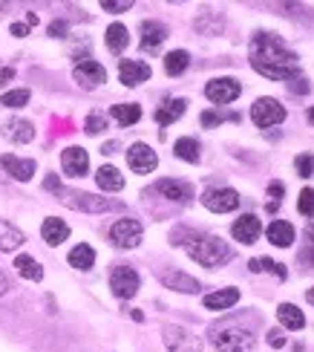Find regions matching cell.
<instances>
[{"mask_svg": "<svg viewBox=\"0 0 314 352\" xmlns=\"http://www.w3.org/2000/svg\"><path fill=\"white\" fill-rule=\"evenodd\" d=\"M35 23H38V14L29 12V14H26V26H35Z\"/></svg>", "mask_w": 314, "mask_h": 352, "instance_id": "cell-52", "label": "cell"}, {"mask_svg": "<svg viewBox=\"0 0 314 352\" xmlns=\"http://www.w3.org/2000/svg\"><path fill=\"white\" fill-rule=\"evenodd\" d=\"M127 165L133 173H153L159 165V156L150 144L136 142V144H130V151H127Z\"/></svg>", "mask_w": 314, "mask_h": 352, "instance_id": "cell-10", "label": "cell"}, {"mask_svg": "<svg viewBox=\"0 0 314 352\" xmlns=\"http://www.w3.org/2000/svg\"><path fill=\"white\" fill-rule=\"evenodd\" d=\"M3 136L14 144H26V142L35 139V124L26 122V119H12L3 124Z\"/></svg>", "mask_w": 314, "mask_h": 352, "instance_id": "cell-20", "label": "cell"}, {"mask_svg": "<svg viewBox=\"0 0 314 352\" xmlns=\"http://www.w3.org/2000/svg\"><path fill=\"white\" fill-rule=\"evenodd\" d=\"M188 110V101L185 98H173V101H164V104L156 110V122L161 124V127H168V124H173L176 119H182V113Z\"/></svg>", "mask_w": 314, "mask_h": 352, "instance_id": "cell-25", "label": "cell"}, {"mask_svg": "<svg viewBox=\"0 0 314 352\" xmlns=\"http://www.w3.org/2000/svg\"><path fill=\"white\" fill-rule=\"evenodd\" d=\"M211 344L219 352H251L254 344H257V335L251 329L234 327V324H222L211 329Z\"/></svg>", "mask_w": 314, "mask_h": 352, "instance_id": "cell-3", "label": "cell"}, {"mask_svg": "<svg viewBox=\"0 0 314 352\" xmlns=\"http://www.w3.org/2000/svg\"><path fill=\"white\" fill-rule=\"evenodd\" d=\"M72 78H76L78 87H84V90H96V87H101L107 81V69H104L98 61H81V64H76V69H72Z\"/></svg>", "mask_w": 314, "mask_h": 352, "instance_id": "cell-12", "label": "cell"}, {"mask_svg": "<svg viewBox=\"0 0 314 352\" xmlns=\"http://www.w3.org/2000/svg\"><path fill=\"white\" fill-rule=\"evenodd\" d=\"M251 67L265 78L286 81V84L294 76H300L297 55L277 35H268V32H257L251 38Z\"/></svg>", "mask_w": 314, "mask_h": 352, "instance_id": "cell-1", "label": "cell"}, {"mask_svg": "<svg viewBox=\"0 0 314 352\" xmlns=\"http://www.w3.org/2000/svg\"><path fill=\"white\" fill-rule=\"evenodd\" d=\"M130 6H133V0H101V9L104 12H115V14L118 12H127Z\"/></svg>", "mask_w": 314, "mask_h": 352, "instance_id": "cell-41", "label": "cell"}, {"mask_svg": "<svg viewBox=\"0 0 314 352\" xmlns=\"http://www.w3.org/2000/svg\"><path fill=\"white\" fill-rule=\"evenodd\" d=\"M14 269H18V274L23 277V280H32V283H38L41 277H43V266H41L35 257H29V254H18V257H14Z\"/></svg>", "mask_w": 314, "mask_h": 352, "instance_id": "cell-28", "label": "cell"}, {"mask_svg": "<svg viewBox=\"0 0 314 352\" xmlns=\"http://www.w3.org/2000/svg\"><path fill=\"white\" fill-rule=\"evenodd\" d=\"M139 286H142L139 272L133 269V266H115V269H113V274H110V289H113L115 298H122V300L136 298Z\"/></svg>", "mask_w": 314, "mask_h": 352, "instance_id": "cell-8", "label": "cell"}, {"mask_svg": "<svg viewBox=\"0 0 314 352\" xmlns=\"http://www.w3.org/2000/svg\"><path fill=\"white\" fill-rule=\"evenodd\" d=\"M43 185H47V190H58V188H61V182H58V176H47V182H43Z\"/></svg>", "mask_w": 314, "mask_h": 352, "instance_id": "cell-49", "label": "cell"}, {"mask_svg": "<svg viewBox=\"0 0 314 352\" xmlns=\"http://www.w3.org/2000/svg\"><path fill=\"white\" fill-rule=\"evenodd\" d=\"M96 182H98L101 190H122L124 188V176H122V170L113 168V165H101L96 170Z\"/></svg>", "mask_w": 314, "mask_h": 352, "instance_id": "cell-26", "label": "cell"}, {"mask_svg": "<svg viewBox=\"0 0 314 352\" xmlns=\"http://www.w3.org/2000/svg\"><path fill=\"white\" fill-rule=\"evenodd\" d=\"M9 32H12L14 38H26V35H29V26H26V23H12Z\"/></svg>", "mask_w": 314, "mask_h": 352, "instance_id": "cell-45", "label": "cell"}, {"mask_svg": "<svg viewBox=\"0 0 314 352\" xmlns=\"http://www.w3.org/2000/svg\"><path fill=\"white\" fill-rule=\"evenodd\" d=\"M67 32H69L67 21H52V23H49V35H52V38H67Z\"/></svg>", "mask_w": 314, "mask_h": 352, "instance_id": "cell-43", "label": "cell"}, {"mask_svg": "<svg viewBox=\"0 0 314 352\" xmlns=\"http://www.w3.org/2000/svg\"><path fill=\"white\" fill-rule=\"evenodd\" d=\"M173 153L182 159V162H190V165H197L199 162V142L197 139H190V136H182V139H176L173 144Z\"/></svg>", "mask_w": 314, "mask_h": 352, "instance_id": "cell-31", "label": "cell"}, {"mask_svg": "<svg viewBox=\"0 0 314 352\" xmlns=\"http://www.w3.org/2000/svg\"><path fill=\"white\" fill-rule=\"evenodd\" d=\"M297 208H300V214H306V217H314V188H303L300 190Z\"/></svg>", "mask_w": 314, "mask_h": 352, "instance_id": "cell-39", "label": "cell"}, {"mask_svg": "<svg viewBox=\"0 0 314 352\" xmlns=\"http://www.w3.org/2000/svg\"><path fill=\"white\" fill-rule=\"evenodd\" d=\"M150 76H153V69H150V64H144V61H130L127 58V61L118 64V78H122L124 87H139Z\"/></svg>", "mask_w": 314, "mask_h": 352, "instance_id": "cell-14", "label": "cell"}, {"mask_svg": "<svg viewBox=\"0 0 314 352\" xmlns=\"http://www.w3.org/2000/svg\"><path fill=\"white\" fill-rule=\"evenodd\" d=\"M202 205L214 214H228V211H236L239 194L234 188H208L202 194Z\"/></svg>", "mask_w": 314, "mask_h": 352, "instance_id": "cell-9", "label": "cell"}, {"mask_svg": "<svg viewBox=\"0 0 314 352\" xmlns=\"http://www.w3.org/2000/svg\"><path fill=\"white\" fill-rule=\"evenodd\" d=\"M115 151H118V142H107V144L101 148V153H107V156H110V153H115Z\"/></svg>", "mask_w": 314, "mask_h": 352, "instance_id": "cell-51", "label": "cell"}, {"mask_svg": "<svg viewBox=\"0 0 314 352\" xmlns=\"http://www.w3.org/2000/svg\"><path fill=\"white\" fill-rule=\"evenodd\" d=\"M188 67H190V55L185 50H173L164 55V72H168V76H182Z\"/></svg>", "mask_w": 314, "mask_h": 352, "instance_id": "cell-33", "label": "cell"}, {"mask_svg": "<svg viewBox=\"0 0 314 352\" xmlns=\"http://www.w3.org/2000/svg\"><path fill=\"white\" fill-rule=\"evenodd\" d=\"M188 254L199 263V266L208 269H216V266H225V263L234 257V248L222 240V237H193L188 245Z\"/></svg>", "mask_w": 314, "mask_h": 352, "instance_id": "cell-2", "label": "cell"}, {"mask_svg": "<svg viewBox=\"0 0 314 352\" xmlns=\"http://www.w3.org/2000/svg\"><path fill=\"white\" fill-rule=\"evenodd\" d=\"M0 165H3L6 173L18 182H29L35 176V159H18V156L6 153V156H0Z\"/></svg>", "mask_w": 314, "mask_h": 352, "instance_id": "cell-16", "label": "cell"}, {"mask_svg": "<svg viewBox=\"0 0 314 352\" xmlns=\"http://www.w3.org/2000/svg\"><path fill=\"white\" fill-rule=\"evenodd\" d=\"M104 41H107L110 52H124L127 43H130V32L124 23H110L107 26V35H104Z\"/></svg>", "mask_w": 314, "mask_h": 352, "instance_id": "cell-30", "label": "cell"}, {"mask_svg": "<svg viewBox=\"0 0 314 352\" xmlns=\"http://www.w3.org/2000/svg\"><path fill=\"white\" fill-rule=\"evenodd\" d=\"M251 119L257 127H274L280 122H286V107L277 98H257L251 104Z\"/></svg>", "mask_w": 314, "mask_h": 352, "instance_id": "cell-6", "label": "cell"}, {"mask_svg": "<svg viewBox=\"0 0 314 352\" xmlns=\"http://www.w3.org/2000/svg\"><path fill=\"white\" fill-rule=\"evenodd\" d=\"M248 269L257 274V272H274L277 277H286V269L280 266V263H274V260H268V257H254L251 263H248Z\"/></svg>", "mask_w": 314, "mask_h": 352, "instance_id": "cell-35", "label": "cell"}, {"mask_svg": "<svg viewBox=\"0 0 314 352\" xmlns=\"http://www.w3.org/2000/svg\"><path fill=\"white\" fill-rule=\"evenodd\" d=\"M277 318H280V324L286 327V329H291V332H297V329H303V327H306V315L297 309L294 303H280Z\"/></svg>", "mask_w": 314, "mask_h": 352, "instance_id": "cell-27", "label": "cell"}, {"mask_svg": "<svg viewBox=\"0 0 314 352\" xmlns=\"http://www.w3.org/2000/svg\"><path fill=\"white\" fill-rule=\"evenodd\" d=\"M306 298H309V303H311V306H314V286H311V289H309V292H306Z\"/></svg>", "mask_w": 314, "mask_h": 352, "instance_id": "cell-53", "label": "cell"}, {"mask_svg": "<svg viewBox=\"0 0 314 352\" xmlns=\"http://www.w3.org/2000/svg\"><path fill=\"white\" fill-rule=\"evenodd\" d=\"M239 93H243V84L236 78H214L205 87V96L211 98L214 104H231V101L239 98Z\"/></svg>", "mask_w": 314, "mask_h": 352, "instance_id": "cell-11", "label": "cell"}, {"mask_svg": "<svg viewBox=\"0 0 314 352\" xmlns=\"http://www.w3.org/2000/svg\"><path fill=\"white\" fill-rule=\"evenodd\" d=\"M303 260H309V263H311V266H314V240L309 243V248H306V252H303Z\"/></svg>", "mask_w": 314, "mask_h": 352, "instance_id": "cell-50", "label": "cell"}, {"mask_svg": "<svg viewBox=\"0 0 314 352\" xmlns=\"http://www.w3.org/2000/svg\"><path fill=\"white\" fill-rule=\"evenodd\" d=\"M161 335H164V346H168V352H202V341L185 327L168 324L161 329Z\"/></svg>", "mask_w": 314, "mask_h": 352, "instance_id": "cell-5", "label": "cell"}, {"mask_svg": "<svg viewBox=\"0 0 314 352\" xmlns=\"http://www.w3.org/2000/svg\"><path fill=\"white\" fill-rule=\"evenodd\" d=\"M294 168H297V173H300L303 179H309V176L314 173V156L311 153H300L294 159Z\"/></svg>", "mask_w": 314, "mask_h": 352, "instance_id": "cell-40", "label": "cell"}, {"mask_svg": "<svg viewBox=\"0 0 314 352\" xmlns=\"http://www.w3.org/2000/svg\"><path fill=\"white\" fill-rule=\"evenodd\" d=\"M26 243L23 231L18 226L6 223V219H0V252H14V248H21Z\"/></svg>", "mask_w": 314, "mask_h": 352, "instance_id": "cell-24", "label": "cell"}, {"mask_svg": "<svg viewBox=\"0 0 314 352\" xmlns=\"http://www.w3.org/2000/svg\"><path fill=\"white\" fill-rule=\"evenodd\" d=\"M311 231H314V217L309 219V234H311Z\"/></svg>", "mask_w": 314, "mask_h": 352, "instance_id": "cell-54", "label": "cell"}, {"mask_svg": "<svg viewBox=\"0 0 314 352\" xmlns=\"http://www.w3.org/2000/svg\"><path fill=\"white\" fill-rule=\"evenodd\" d=\"M84 130L89 136H96V133H101V130H107V119H104L101 113H89L87 122H84Z\"/></svg>", "mask_w": 314, "mask_h": 352, "instance_id": "cell-38", "label": "cell"}, {"mask_svg": "<svg viewBox=\"0 0 314 352\" xmlns=\"http://www.w3.org/2000/svg\"><path fill=\"white\" fill-rule=\"evenodd\" d=\"M159 280L173 292H182V295H197V292L202 289L197 277H190L185 272H176V269L173 272H159Z\"/></svg>", "mask_w": 314, "mask_h": 352, "instance_id": "cell-15", "label": "cell"}, {"mask_svg": "<svg viewBox=\"0 0 314 352\" xmlns=\"http://www.w3.org/2000/svg\"><path fill=\"white\" fill-rule=\"evenodd\" d=\"M0 104L3 107H23V104H29V90H9V93H3V98H0Z\"/></svg>", "mask_w": 314, "mask_h": 352, "instance_id": "cell-36", "label": "cell"}, {"mask_svg": "<svg viewBox=\"0 0 314 352\" xmlns=\"http://www.w3.org/2000/svg\"><path fill=\"white\" fill-rule=\"evenodd\" d=\"M156 190H159L161 197L173 199V202H190L193 199L190 182H182V179H159L156 182Z\"/></svg>", "mask_w": 314, "mask_h": 352, "instance_id": "cell-18", "label": "cell"}, {"mask_svg": "<svg viewBox=\"0 0 314 352\" xmlns=\"http://www.w3.org/2000/svg\"><path fill=\"white\" fill-rule=\"evenodd\" d=\"M268 344H271L274 349H280L282 344H286V338H282V332H280V329H271V332H268Z\"/></svg>", "mask_w": 314, "mask_h": 352, "instance_id": "cell-44", "label": "cell"}, {"mask_svg": "<svg viewBox=\"0 0 314 352\" xmlns=\"http://www.w3.org/2000/svg\"><path fill=\"white\" fill-rule=\"evenodd\" d=\"M289 90H291V93H297V96H303V93H309V90H311V84L306 81V76L300 72V76H294V78L289 81Z\"/></svg>", "mask_w": 314, "mask_h": 352, "instance_id": "cell-42", "label": "cell"}, {"mask_svg": "<svg viewBox=\"0 0 314 352\" xmlns=\"http://www.w3.org/2000/svg\"><path fill=\"white\" fill-rule=\"evenodd\" d=\"M6 292H9V277L3 274V269H0V298H3Z\"/></svg>", "mask_w": 314, "mask_h": 352, "instance_id": "cell-48", "label": "cell"}, {"mask_svg": "<svg viewBox=\"0 0 314 352\" xmlns=\"http://www.w3.org/2000/svg\"><path fill=\"white\" fill-rule=\"evenodd\" d=\"M41 237L47 240L49 245H61L69 237V226L64 223V219H58V217H47L43 219V226H41Z\"/></svg>", "mask_w": 314, "mask_h": 352, "instance_id": "cell-22", "label": "cell"}, {"mask_svg": "<svg viewBox=\"0 0 314 352\" xmlns=\"http://www.w3.org/2000/svg\"><path fill=\"white\" fill-rule=\"evenodd\" d=\"M268 243L271 245H277V248H289L291 243H294V237H297V231H294V226L291 223H286V219H274L271 226H268Z\"/></svg>", "mask_w": 314, "mask_h": 352, "instance_id": "cell-21", "label": "cell"}, {"mask_svg": "<svg viewBox=\"0 0 314 352\" xmlns=\"http://www.w3.org/2000/svg\"><path fill=\"white\" fill-rule=\"evenodd\" d=\"M69 266H72V269H81V272L93 269V266H96V248L87 245V243L76 245V248L69 252Z\"/></svg>", "mask_w": 314, "mask_h": 352, "instance_id": "cell-29", "label": "cell"}, {"mask_svg": "<svg viewBox=\"0 0 314 352\" xmlns=\"http://www.w3.org/2000/svg\"><path fill=\"white\" fill-rule=\"evenodd\" d=\"M225 119L239 122V116H236V113H214V110H205V113H202V124H205V127H216V124H222Z\"/></svg>", "mask_w": 314, "mask_h": 352, "instance_id": "cell-37", "label": "cell"}, {"mask_svg": "<svg viewBox=\"0 0 314 352\" xmlns=\"http://www.w3.org/2000/svg\"><path fill=\"white\" fill-rule=\"evenodd\" d=\"M282 190H286V188H282L280 182H271V185H268V194H271V197H274V202H277V199L282 197Z\"/></svg>", "mask_w": 314, "mask_h": 352, "instance_id": "cell-47", "label": "cell"}, {"mask_svg": "<svg viewBox=\"0 0 314 352\" xmlns=\"http://www.w3.org/2000/svg\"><path fill=\"white\" fill-rule=\"evenodd\" d=\"M231 234H234V240L236 243H243V245H251V243H257L260 240V234H262V223L254 214H243L234 223V228H231Z\"/></svg>", "mask_w": 314, "mask_h": 352, "instance_id": "cell-13", "label": "cell"}, {"mask_svg": "<svg viewBox=\"0 0 314 352\" xmlns=\"http://www.w3.org/2000/svg\"><path fill=\"white\" fill-rule=\"evenodd\" d=\"M239 303V289H219V292H211L205 295V306L214 312H222V309H231V306Z\"/></svg>", "mask_w": 314, "mask_h": 352, "instance_id": "cell-23", "label": "cell"}, {"mask_svg": "<svg viewBox=\"0 0 314 352\" xmlns=\"http://www.w3.org/2000/svg\"><path fill=\"white\" fill-rule=\"evenodd\" d=\"M222 26H225V21H222V14H216V12H202L197 18V29L205 35H219Z\"/></svg>", "mask_w": 314, "mask_h": 352, "instance_id": "cell-34", "label": "cell"}, {"mask_svg": "<svg viewBox=\"0 0 314 352\" xmlns=\"http://www.w3.org/2000/svg\"><path fill=\"white\" fill-rule=\"evenodd\" d=\"M61 168L67 176H87L89 170V156L84 148H67L61 153Z\"/></svg>", "mask_w": 314, "mask_h": 352, "instance_id": "cell-17", "label": "cell"}, {"mask_svg": "<svg viewBox=\"0 0 314 352\" xmlns=\"http://www.w3.org/2000/svg\"><path fill=\"white\" fill-rule=\"evenodd\" d=\"M309 122H314V107H311V110H309Z\"/></svg>", "mask_w": 314, "mask_h": 352, "instance_id": "cell-55", "label": "cell"}, {"mask_svg": "<svg viewBox=\"0 0 314 352\" xmlns=\"http://www.w3.org/2000/svg\"><path fill=\"white\" fill-rule=\"evenodd\" d=\"M12 78H14V69H12V67H6L3 72H0V90H3V87H6Z\"/></svg>", "mask_w": 314, "mask_h": 352, "instance_id": "cell-46", "label": "cell"}, {"mask_svg": "<svg viewBox=\"0 0 314 352\" xmlns=\"http://www.w3.org/2000/svg\"><path fill=\"white\" fill-rule=\"evenodd\" d=\"M139 32H142V50H159L164 38H168V26L159 23V21H144L139 26Z\"/></svg>", "mask_w": 314, "mask_h": 352, "instance_id": "cell-19", "label": "cell"}, {"mask_svg": "<svg viewBox=\"0 0 314 352\" xmlns=\"http://www.w3.org/2000/svg\"><path fill=\"white\" fill-rule=\"evenodd\" d=\"M55 197L61 199L67 208H72V211H87V214H104V211H118V208H122V202L107 199V197H96V194H84V190L58 188Z\"/></svg>", "mask_w": 314, "mask_h": 352, "instance_id": "cell-4", "label": "cell"}, {"mask_svg": "<svg viewBox=\"0 0 314 352\" xmlns=\"http://www.w3.org/2000/svg\"><path fill=\"white\" fill-rule=\"evenodd\" d=\"M110 116H113V119L122 124V127H133V124L142 119V107H139V104H113Z\"/></svg>", "mask_w": 314, "mask_h": 352, "instance_id": "cell-32", "label": "cell"}, {"mask_svg": "<svg viewBox=\"0 0 314 352\" xmlns=\"http://www.w3.org/2000/svg\"><path fill=\"white\" fill-rule=\"evenodd\" d=\"M144 237V231H142V223L139 219H133V217H122V219H115L113 228H110V240L118 245V248H136Z\"/></svg>", "mask_w": 314, "mask_h": 352, "instance_id": "cell-7", "label": "cell"}]
</instances>
